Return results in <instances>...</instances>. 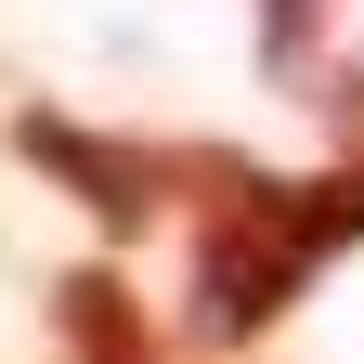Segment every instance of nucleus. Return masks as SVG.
I'll use <instances>...</instances> for the list:
<instances>
[{
	"label": "nucleus",
	"mask_w": 364,
	"mask_h": 364,
	"mask_svg": "<svg viewBox=\"0 0 364 364\" xmlns=\"http://www.w3.org/2000/svg\"><path fill=\"white\" fill-rule=\"evenodd\" d=\"M312 39H326V0H260V65H273V78H299Z\"/></svg>",
	"instance_id": "nucleus-5"
},
{
	"label": "nucleus",
	"mask_w": 364,
	"mask_h": 364,
	"mask_svg": "<svg viewBox=\"0 0 364 364\" xmlns=\"http://www.w3.org/2000/svg\"><path fill=\"white\" fill-rule=\"evenodd\" d=\"M14 156H26L39 182H65L105 235H156V208H169V156H156V144L78 130V117H53V105H26V117H14Z\"/></svg>",
	"instance_id": "nucleus-2"
},
{
	"label": "nucleus",
	"mask_w": 364,
	"mask_h": 364,
	"mask_svg": "<svg viewBox=\"0 0 364 364\" xmlns=\"http://www.w3.org/2000/svg\"><path fill=\"white\" fill-rule=\"evenodd\" d=\"M260 208H273V235H287L312 273H326L351 235H364V156H338V169H312V182H260Z\"/></svg>",
	"instance_id": "nucleus-4"
},
{
	"label": "nucleus",
	"mask_w": 364,
	"mask_h": 364,
	"mask_svg": "<svg viewBox=\"0 0 364 364\" xmlns=\"http://www.w3.org/2000/svg\"><path fill=\"white\" fill-rule=\"evenodd\" d=\"M53 326H65V351H78V364H156V326H144V299H130L105 260H78L65 287H53Z\"/></svg>",
	"instance_id": "nucleus-3"
},
{
	"label": "nucleus",
	"mask_w": 364,
	"mask_h": 364,
	"mask_svg": "<svg viewBox=\"0 0 364 364\" xmlns=\"http://www.w3.org/2000/svg\"><path fill=\"white\" fill-rule=\"evenodd\" d=\"M169 182H196V273H182V312H196V338H221V351L273 338V326L299 312L312 260L273 235L260 169H247V156H221V144H196V156H169Z\"/></svg>",
	"instance_id": "nucleus-1"
},
{
	"label": "nucleus",
	"mask_w": 364,
	"mask_h": 364,
	"mask_svg": "<svg viewBox=\"0 0 364 364\" xmlns=\"http://www.w3.org/2000/svg\"><path fill=\"white\" fill-rule=\"evenodd\" d=\"M326 105H338V144L364 156V65H338V78H326Z\"/></svg>",
	"instance_id": "nucleus-6"
}]
</instances>
